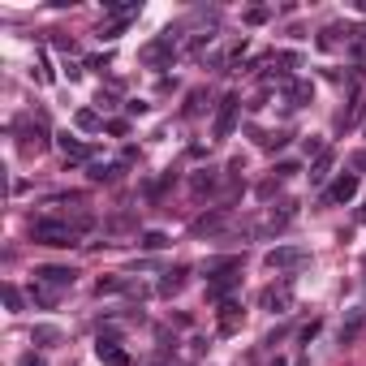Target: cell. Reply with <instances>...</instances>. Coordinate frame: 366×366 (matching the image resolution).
<instances>
[{
    "label": "cell",
    "instance_id": "obj_28",
    "mask_svg": "<svg viewBox=\"0 0 366 366\" xmlns=\"http://www.w3.org/2000/svg\"><path fill=\"white\" fill-rule=\"evenodd\" d=\"M5 301H9V310H22V293H18V284H5Z\"/></svg>",
    "mask_w": 366,
    "mask_h": 366
},
{
    "label": "cell",
    "instance_id": "obj_17",
    "mask_svg": "<svg viewBox=\"0 0 366 366\" xmlns=\"http://www.w3.org/2000/svg\"><path fill=\"white\" fill-rule=\"evenodd\" d=\"M237 323H242V306L229 297V301H220V332H233Z\"/></svg>",
    "mask_w": 366,
    "mask_h": 366
},
{
    "label": "cell",
    "instance_id": "obj_21",
    "mask_svg": "<svg viewBox=\"0 0 366 366\" xmlns=\"http://www.w3.org/2000/svg\"><path fill=\"white\" fill-rule=\"evenodd\" d=\"M272 65H280V73L289 78L293 69H301V56L297 52H272Z\"/></svg>",
    "mask_w": 366,
    "mask_h": 366
},
{
    "label": "cell",
    "instance_id": "obj_23",
    "mask_svg": "<svg viewBox=\"0 0 366 366\" xmlns=\"http://www.w3.org/2000/svg\"><path fill=\"white\" fill-rule=\"evenodd\" d=\"M220 225H225V216H220V211H211V216H203V220H194V233L203 237V233H216Z\"/></svg>",
    "mask_w": 366,
    "mask_h": 366
},
{
    "label": "cell",
    "instance_id": "obj_3",
    "mask_svg": "<svg viewBox=\"0 0 366 366\" xmlns=\"http://www.w3.org/2000/svg\"><path fill=\"white\" fill-rule=\"evenodd\" d=\"M18 138H22V151L26 155H43L47 147H52V134H47L43 121H22L18 125Z\"/></svg>",
    "mask_w": 366,
    "mask_h": 366
},
{
    "label": "cell",
    "instance_id": "obj_32",
    "mask_svg": "<svg viewBox=\"0 0 366 366\" xmlns=\"http://www.w3.org/2000/svg\"><path fill=\"white\" fill-rule=\"evenodd\" d=\"M198 108H203V91H194V95H190V104H185V117H194Z\"/></svg>",
    "mask_w": 366,
    "mask_h": 366
},
{
    "label": "cell",
    "instance_id": "obj_30",
    "mask_svg": "<svg viewBox=\"0 0 366 366\" xmlns=\"http://www.w3.org/2000/svg\"><path fill=\"white\" fill-rule=\"evenodd\" d=\"M108 65H113V56H108V52H104V56H91V60H87V69H100V73H104Z\"/></svg>",
    "mask_w": 366,
    "mask_h": 366
},
{
    "label": "cell",
    "instance_id": "obj_19",
    "mask_svg": "<svg viewBox=\"0 0 366 366\" xmlns=\"http://www.w3.org/2000/svg\"><path fill=\"white\" fill-rule=\"evenodd\" d=\"M30 341H35V345H60V328H52V323H39L35 332H30Z\"/></svg>",
    "mask_w": 366,
    "mask_h": 366
},
{
    "label": "cell",
    "instance_id": "obj_16",
    "mask_svg": "<svg viewBox=\"0 0 366 366\" xmlns=\"http://www.w3.org/2000/svg\"><path fill=\"white\" fill-rule=\"evenodd\" d=\"M181 284H185V267H172V272H164V280L155 289H160V297H172V293H181Z\"/></svg>",
    "mask_w": 366,
    "mask_h": 366
},
{
    "label": "cell",
    "instance_id": "obj_5",
    "mask_svg": "<svg viewBox=\"0 0 366 366\" xmlns=\"http://www.w3.org/2000/svg\"><path fill=\"white\" fill-rule=\"evenodd\" d=\"M35 284H52V289H73V284H78V267H65V263H43V267H35Z\"/></svg>",
    "mask_w": 366,
    "mask_h": 366
},
{
    "label": "cell",
    "instance_id": "obj_33",
    "mask_svg": "<svg viewBox=\"0 0 366 366\" xmlns=\"http://www.w3.org/2000/svg\"><path fill=\"white\" fill-rule=\"evenodd\" d=\"M293 172H297V164H293V160H284V164H276V177H293Z\"/></svg>",
    "mask_w": 366,
    "mask_h": 366
},
{
    "label": "cell",
    "instance_id": "obj_27",
    "mask_svg": "<svg viewBox=\"0 0 366 366\" xmlns=\"http://www.w3.org/2000/svg\"><path fill=\"white\" fill-rule=\"evenodd\" d=\"M267 18H272V9H246V22L250 26H263Z\"/></svg>",
    "mask_w": 366,
    "mask_h": 366
},
{
    "label": "cell",
    "instance_id": "obj_12",
    "mask_svg": "<svg viewBox=\"0 0 366 366\" xmlns=\"http://www.w3.org/2000/svg\"><path fill=\"white\" fill-rule=\"evenodd\" d=\"M104 13H108L113 22H134L138 13H142V5H138V0H108Z\"/></svg>",
    "mask_w": 366,
    "mask_h": 366
},
{
    "label": "cell",
    "instance_id": "obj_34",
    "mask_svg": "<svg viewBox=\"0 0 366 366\" xmlns=\"http://www.w3.org/2000/svg\"><path fill=\"white\" fill-rule=\"evenodd\" d=\"M18 366H47V362H43V358H35V354H22V358H18Z\"/></svg>",
    "mask_w": 366,
    "mask_h": 366
},
{
    "label": "cell",
    "instance_id": "obj_4",
    "mask_svg": "<svg viewBox=\"0 0 366 366\" xmlns=\"http://www.w3.org/2000/svg\"><path fill=\"white\" fill-rule=\"evenodd\" d=\"M272 272H289V267H306L310 263V250H301V246H276V250H267V259H263Z\"/></svg>",
    "mask_w": 366,
    "mask_h": 366
},
{
    "label": "cell",
    "instance_id": "obj_1",
    "mask_svg": "<svg viewBox=\"0 0 366 366\" xmlns=\"http://www.w3.org/2000/svg\"><path fill=\"white\" fill-rule=\"evenodd\" d=\"M30 242H39V246H56V250H69L78 246V229L69 225V220H52V216H39V220H30Z\"/></svg>",
    "mask_w": 366,
    "mask_h": 366
},
{
    "label": "cell",
    "instance_id": "obj_31",
    "mask_svg": "<svg viewBox=\"0 0 366 366\" xmlns=\"http://www.w3.org/2000/svg\"><path fill=\"white\" fill-rule=\"evenodd\" d=\"M30 297H35L39 306H52V301H56V293H47V289H39V284H35V293H30Z\"/></svg>",
    "mask_w": 366,
    "mask_h": 366
},
{
    "label": "cell",
    "instance_id": "obj_26",
    "mask_svg": "<svg viewBox=\"0 0 366 366\" xmlns=\"http://www.w3.org/2000/svg\"><path fill=\"white\" fill-rule=\"evenodd\" d=\"M211 185H216V172H211V168H203L198 177H194V190L203 194V190H211Z\"/></svg>",
    "mask_w": 366,
    "mask_h": 366
},
{
    "label": "cell",
    "instance_id": "obj_13",
    "mask_svg": "<svg viewBox=\"0 0 366 366\" xmlns=\"http://www.w3.org/2000/svg\"><path fill=\"white\" fill-rule=\"evenodd\" d=\"M60 151H65V164H87L91 155H95V147H87V142H78V138H60Z\"/></svg>",
    "mask_w": 366,
    "mask_h": 366
},
{
    "label": "cell",
    "instance_id": "obj_10",
    "mask_svg": "<svg viewBox=\"0 0 366 366\" xmlns=\"http://www.w3.org/2000/svg\"><path fill=\"white\" fill-rule=\"evenodd\" d=\"M284 100H289V108H301L314 100V82H306V78H293L289 87H284Z\"/></svg>",
    "mask_w": 366,
    "mask_h": 366
},
{
    "label": "cell",
    "instance_id": "obj_24",
    "mask_svg": "<svg viewBox=\"0 0 366 366\" xmlns=\"http://www.w3.org/2000/svg\"><path fill=\"white\" fill-rule=\"evenodd\" d=\"M138 246H142V250H164V246H168V237L151 229V233H142V237H138Z\"/></svg>",
    "mask_w": 366,
    "mask_h": 366
},
{
    "label": "cell",
    "instance_id": "obj_20",
    "mask_svg": "<svg viewBox=\"0 0 366 366\" xmlns=\"http://www.w3.org/2000/svg\"><path fill=\"white\" fill-rule=\"evenodd\" d=\"M289 130H276V134H259V147L263 151H280V147H289Z\"/></svg>",
    "mask_w": 366,
    "mask_h": 366
},
{
    "label": "cell",
    "instance_id": "obj_29",
    "mask_svg": "<svg viewBox=\"0 0 366 366\" xmlns=\"http://www.w3.org/2000/svg\"><path fill=\"white\" fill-rule=\"evenodd\" d=\"M276 190H280V177H272V181H263V185H259V198H276Z\"/></svg>",
    "mask_w": 366,
    "mask_h": 366
},
{
    "label": "cell",
    "instance_id": "obj_22",
    "mask_svg": "<svg viewBox=\"0 0 366 366\" xmlns=\"http://www.w3.org/2000/svg\"><path fill=\"white\" fill-rule=\"evenodd\" d=\"M332 160H336L332 151H323L319 160H314V168H310V181H314V185H319V181H328V172H332Z\"/></svg>",
    "mask_w": 366,
    "mask_h": 366
},
{
    "label": "cell",
    "instance_id": "obj_6",
    "mask_svg": "<svg viewBox=\"0 0 366 366\" xmlns=\"http://www.w3.org/2000/svg\"><path fill=\"white\" fill-rule=\"evenodd\" d=\"M259 301H263V310H272V314H284V310L293 306V280L284 276L280 284H267Z\"/></svg>",
    "mask_w": 366,
    "mask_h": 366
},
{
    "label": "cell",
    "instance_id": "obj_8",
    "mask_svg": "<svg viewBox=\"0 0 366 366\" xmlns=\"http://www.w3.org/2000/svg\"><path fill=\"white\" fill-rule=\"evenodd\" d=\"M358 194V172H341L336 181L328 185V194H323V203H349Z\"/></svg>",
    "mask_w": 366,
    "mask_h": 366
},
{
    "label": "cell",
    "instance_id": "obj_7",
    "mask_svg": "<svg viewBox=\"0 0 366 366\" xmlns=\"http://www.w3.org/2000/svg\"><path fill=\"white\" fill-rule=\"evenodd\" d=\"M237 113H242V95H225V100H220V113H216V138H233Z\"/></svg>",
    "mask_w": 366,
    "mask_h": 366
},
{
    "label": "cell",
    "instance_id": "obj_2",
    "mask_svg": "<svg viewBox=\"0 0 366 366\" xmlns=\"http://www.w3.org/2000/svg\"><path fill=\"white\" fill-rule=\"evenodd\" d=\"M172 39H177V26H168L160 39H151V43L138 52L142 65H155V69H160V65H172V60H177V43H172Z\"/></svg>",
    "mask_w": 366,
    "mask_h": 366
},
{
    "label": "cell",
    "instance_id": "obj_15",
    "mask_svg": "<svg viewBox=\"0 0 366 366\" xmlns=\"http://www.w3.org/2000/svg\"><path fill=\"white\" fill-rule=\"evenodd\" d=\"M134 289V284H130V276H100V280H95V293H130Z\"/></svg>",
    "mask_w": 366,
    "mask_h": 366
},
{
    "label": "cell",
    "instance_id": "obj_25",
    "mask_svg": "<svg viewBox=\"0 0 366 366\" xmlns=\"http://www.w3.org/2000/svg\"><path fill=\"white\" fill-rule=\"evenodd\" d=\"M125 26H130V22H108V26H100V39H117V35H125Z\"/></svg>",
    "mask_w": 366,
    "mask_h": 366
},
{
    "label": "cell",
    "instance_id": "obj_14",
    "mask_svg": "<svg viewBox=\"0 0 366 366\" xmlns=\"http://www.w3.org/2000/svg\"><path fill=\"white\" fill-rule=\"evenodd\" d=\"M121 172H125V164H91V181L117 185V181H121Z\"/></svg>",
    "mask_w": 366,
    "mask_h": 366
},
{
    "label": "cell",
    "instance_id": "obj_9",
    "mask_svg": "<svg viewBox=\"0 0 366 366\" xmlns=\"http://www.w3.org/2000/svg\"><path fill=\"white\" fill-rule=\"evenodd\" d=\"M237 280H242V276H233V272L211 276V280H207V297H211V301H229V293L237 289Z\"/></svg>",
    "mask_w": 366,
    "mask_h": 366
},
{
    "label": "cell",
    "instance_id": "obj_18",
    "mask_svg": "<svg viewBox=\"0 0 366 366\" xmlns=\"http://www.w3.org/2000/svg\"><path fill=\"white\" fill-rule=\"evenodd\" d=\"M73 125H78V130H87V134H95V130H100V113H95V108H78V113H73Z\"/></svg>",
    "mask_w": 366,
    "mask_h": 366
},
{
    "label": "cell",
    "instance_id": "obj_11",
    "mask_svg": "<svg viewBox=\"0 0 366 366\" xmlns=\"http://www.w3.org/2000/svg\"><path fill=\"white\" fill-rule=\"evenodd\" d=\"M95 354H100V362H104V366H130V354H125L117 341H104V336H100Z\"/></svg>",
    "mask_w": 366,
    "mask_h": 366
}]
</instances>
